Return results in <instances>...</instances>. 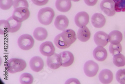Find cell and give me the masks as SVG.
Masks as SVG:
<instances>
[{"label": "cell", "mask_w": 125, "mask_h": 84, "mask_svg": "<svg viewBox=\"0 0 125 84\" xmlns=\"http://www.w3.org/2000/svg\"><path fill=\"white\" fill-rule=\"evenodd\" d=\"M62 60V66L68 67L73 64L74 56L71 52L69 51H62L59 54Z\"/></svg>", "instance_id": "cell-10"}, {"label": "cell", "mask_w": 125, "mask_h": 84, "mask_svg": "<svg viewBox=\"0 0 125 84\" xmlns=\"http://www.w3.org/2000/svg\"><path fill=\"white\" fill-rule=\"evenodd\" d=\"M55 16L54 10L50 7L42 8L39 10L38 14V19L40 23L47 26L50 25Z\"/></svg>", "instance_id": "cell-3"}, {"label": "cell", "mask_w": 125, "mask_h": 84, "mask_svg": "<svg viewBox=\"0 0 125 84\" xmlns=\"http://www.w3.org/2000/svg\"><path fill=\"white\" fill-rule=\"evenodd\" d=\"M30 66L35 72H39L43 69L44 62L43 59L40 56H34L30 61Z\"/></svg>", "instance_id": "cell-13"}, {"label": "cell", "mask_w": 125, "mask_h": 84, "mask_svg": "<svg viewBox=\"0 0 125 84\" xmlns=\"http://www.w3.org/2000/svg\"><path fill=\"white\" fill-rule=\"evenodd\" d=\"M115 4V10L117 12H125V0H113Z\"/></svg>", "instance_id": "cell-27"}, {"label": "cell", "mask_w": 125, "mask_h": 84, "mask_svg": "<svg viewBox=\"0 0 125 84\" xmlns=\"http://www.w3.org/2000/svg\"><path fill=\"white\" fill-rule=\"evenodd\" d=\"M30 15V12L28 8L20 7L15 9L12 17L17 21L22 23L28 19Z\"/></svg>", "instance_id": "cell-5"}, {"label": "cell", "mask_w": 125, "mask_h": 84, "mask_svg": "<svg viewBox=\"0 0 125 84\" xmlns=\"http://www.w3.org/2000/svg\"><path fill=\"white\" fill-rule=\"evenodd\" d=\"M123 39V34L118 30H113L108 35V41L111 44L120 43Z\"/></svg>", "instance_id": "cell-20"}, {"label": "cell", "mask_w": 125, "mask_h": 84, "mask_svg": "<svg viewBox=\"0 0 125 84\" xmlns=\"http://www.w3.org/2000/svg\"><path fill=\"white\" fill-rule=\"evenodd\" d=\"M77 38L75 31L71 29L64 30L62 33L56 36L54 43L59 49H64L69 47L74 43Z\"/></svg>", "instance_id": "cell-1"}, {"label": "cell", "mask_w": 125, "mask_h": 84, "mask_svg": "<svg viewBox=\"0 0 125 84\" xmlns=\"http://www.w3.org/2000/svg\"><path fill=\"white\" fill-rule=\"evenodd\" d=\"M91 22L93 26L97 28H101L105 25L106 20L105 17L101 13H95L91 19Z\"/></svg>", "instance_id": "cell-15"}, {"label": "cell", "mask_w": 125, "mask_h": 84, "mask_svg": "<svg viewBox=\"0 0 125 84\" xmlns=\"http://www.w3.org/2000/svg\"><path fill=\"white\" fill-rule=\"evenodd\" d=\"M57 9L61 12H67L72 7L71 0H57L56 2Z\"/></svg>", "instance_id": "cell-19"}, {"label": "cell", "mask_w": 125, "mask_h": 84, "mask_svg": "<svg viewBox=\"0 0 125 84\" xmlns=\"http://www.w3.org/2000/svg\"><path fill=\"white\" fill-rule=\"evenodd\" d=\"M13 6L14 9L20 7H29V4L27 0H14Z\"/></svg>", "instance_id": "cell-30"}, {"label": "cell", "mask_w": 125, "mask_h": 84, "mask_svg": "<svg viewBox=\"0 0 125 84\" xmlns=\"http://www.w3.org/2000/svg\"><path fill=\"white\" fill-rule=\"evenodd\" d=\"M71 1H73V2H79V1H80V0H71Z\"/></svg>", "instance_id": "cell-34"}, {"label": "cell", "mask_w": 125, "mask_h": 84, "mask_svg": "<svg viewBox=\"0 0 125 84\" xmlns=\"http://www.w3.org/2000/svg\"><path fill=\"white\" fill-rule=\"evenodd\" d=\"M75 22L76 25L80 28L86 26L89 22V14L84 11L78 13L75 17Z\"/></svg>", "instance_id": "cell-12"}, {"label": "cell", "mask_w": 125, "mask_h": 84, "mask_svg": "<svg viewBox=\"0 0 125 84\" xmlns=\"http://www.w3.org/2000/svg\"><path fill=\"white\" fill-rule=\"evenodd\" d=\"M40 51L42 55L50 56L55 54V48L52 42L46 41L41 44Z\"/></svg>", "instance_id": "cell-9"}, {"label": "cell", "mask_w": 125, "mask_h": 84, "mask_svg": "<svg viewBox=\"0 0 125 84\" xmlns=\"http://www.w3.org/2000/svg\"><path fill=\"white\" fill-rule=\"evenodd\" d=\"M35 5L39 6H42L46 5L48 2L49 0H31Z\"/></svg>", "instance_id": "cell-31"}, {"label": "cell", "mask_w": 125, "mask_h": 84, "mask_svg": "<svg viewBox=\"0 0 125 84\" xmlns=\"http://www.w3.org/2000/svg\"><path fill=\"white\" fill-rule=\"evenodd\" d=\"M65 84H80L79 81L75 78H71L68 80Z\"/></svg>", "instance_id": "cell-33"}, {"label": "cell", "mask_w": 125, "mask_h": 84, "mask_svg": "<svg viewBox=\"0 0 125 84\" xmlns=\"http://www.w3.org/2000/svg\"><path fill=\"white\" fill-rule=\"evenodd\" d=\"M78 39L83 42L88 41L91 37V32L88 28L86 26H83L78 30L77 32Z\"/></svg>", "instance_id": "cell-18"}, {"label": "cell", "mask_w": 125, "mask_h": 84, "mask_svg": "<svg viewBox=\"0 0 125 84\" xmlns=\"http://www.w3.org/2000/svg\"><path fill=\"white\" fill-rule=\"evenodd\" d=\"M34 78L33 76L29 73L25 72L21 75L20 82L22 84H31L33 83Z\"/></svg>", "instance_id": "cell-25"}, {"label": "cell", "mask_w": 125, "mask_h": 84, "mask_svg": "<svg viewBox=\"0 0 125 84\" xmlns=\"http://www.w3.org/2000/svg\"><path fill=\"white\" fill-rule=\"evenodd\" d=\"M116 80L122 84H125V69H121L117 71L116 75Z\"/></svg>", "instance_id": "cell-28"}, {"label": "cell", "mask_w": 125, "mask_h": 84, "mask_svg": "<svg viewBox=\"0 0 125 84\" xmlns=\"http://www.w3.org/2000/svg\"><path fill=\"white\" fill-rule=\"evenodd\" d=\"M94 40L98 46L104 47L109 42L108 35L104 31H99L94 35Z\"/></svg>", "instance_id": "cell-11"}, {"label": "cell", "mask_w": 125, "mask_h": 84, "mask_svg": "<svg viewBox=\"0 0 125 84\" xmlns=\"http://www.w3.org/2000/svg\"><path fill=\"white\" fill-rule=\"evenodd\" d=\"M54 24L57 29L61 31H64L68 27L69 24V21L65 15H60L57 16Z\"/></svg>", "instance_id": "cell-14"}, {"label": "cell", "mask_w": 125, "mask_h": 84, "mask_svg": "<svg viewBox=\"0 0 125 84\" xmlns=\"http://www.w3.org/2000/svg\"><path fill=\"white\" fill-rule=\"evenodd\" d=\"M47 64L48 67L52 70L59 69L62 66V60L60 55L54 54L51 56H48Z\"/></svg>", "instance_id": "cell-8"}, {"label": "cell", "mask_w": 125, "mask_h": 84, "mask_svg": "<svg viewBox=\"0 0 125 84\" xmlns=\"http://www.w3.org/2000/svg\"><path fill=\"white\" fill-rule=\"evenodd\" d=\"M13 0H0V7L3 10L10 9L13 6Z\"/></svg>", "instance_id": "cell-29"}, {"label": "cell", "mask_w": 125, "mask_h": 84, "mask_svg": "<svg viewBox=\"0 0 125 84\" xmlns=\"http://www.w3.org/2000/svg\"><path fill=\"white\" fill-rule=\"evenodd\" d=\"M93 55L95 59L99 61H104L107 58L108 56L106 49L101 46H98L94 49Z\"/></svg>", "instance_id": "cell-16"}, {"label": "cell", "mask_w": 125, "mask_h": 84, "mask_svg": "<svg viewBox=\"0 0 125 84\" xmlns=\"http://www.w3.org/2000/svg\"><path fill=\"white\" fill-rule=\"evenodd\" d=\"M109 50L112 55L115 56L121 53L122 51V46L120 43L117 44H111L109 46Z\"/></svg>", "instance_id": "cell-26"}, {"label": "cell", "mask_w": 125, "mask_h": 84, "mask_svg": "<svg viewBox=\"0 0 125 84\" xmlns=\"http://www.w3.org/2000/svg\"><path fill=\"white\" fill-rule=\"evenodd\" d=\"M100 8L102 11L109 17L113 16L115 14V4L113 0H103L100 3Z\"/></svg>", "instance_id": "cell-6"}, {"label": "cell", "mask_w": 125, "mask_h": 84, "mask_svg": "<svg viewBox=\"0 0 125 84\" xmlns=\"http://www.w3.org/2000/svg\"></svg>", "instance_id": "cell-35"}, {"label": "cell", "mask_w": 125, "mask_h": 84, "mask_svg": "<svg viewBox=\"0 0 125 84\" xmlns=\"http://www.w3.org/2000/svg\"><path fill=\"white\" fill-rule=\"evenodd\" d=\"M11 30V27L8 20H1L0 21V34L5 35L9 32Z\"/></svg>", "instance_id": "cell-24"}, {"label": "cell", "mask_w": 125, "mask_h": 84, "mask_svg": "<svg viewBox=\"0 0 125 84\" xmlns=\"http://www.w3.org/2000/svg\"><path fill=\"white\" fill-rule=\"evenodd\" d=\"M10 24V27H11V30H10V32L11 33H14L20 29L22 26V23L19 22L15 20L13 17H10L7 20Z\"/></svg>", "instance_id": "cell-22"}, {"label": "cell", "mask_w": 125, "mask_h": 84, "mask_svg": "<svg viewBox=\"0 0 125 84\" xmlns=\"http://www.w3.org/2000/svg\"><path fill=\"white\" fill-rule=\"evenodd\" d=\"M33 36L38 41H43L48 37V32L43 27H37L34 31Z\"/></svg>", "instance_id": "cell-21"}, {"label": "cell", "mask_w": 125, "mask_h": 84, "mask_svg": "<svg viewBox=\"0 0 125 84\" xmlns=\"http://www.w3.org/2000/svg\"><path fill=\"white\" fill-rule=\"evenodd\" d=\"M99 79L103 84H110L113 80V73L108 69H104L100 72Z\"/></svg>", "instance_id": "cell-17"}, {"label": "cell", "mask_w": 125, "mask_h": 84, "mask_svg": "<svg viewBox=\"0 0 125 84\" xmlns=\"http://www.w3.org/2000/svg\"><path fill=\"white\" fill-rule=\"evenodd\" d=\"M84 2L89 6H94L97 3L98 0H84Z\"/></svg>", "instance_id": "cell-32"}, {"label": "cell", "mask_w": 125, "mask_h": 84, "mask_svg": "<svg viewBox=\"0 0 125 84\" xmlns=\"http://www.w3.org/2000/svg\"><path fill=\"white\" fill-rule=\"evenodd\" d=\"M114 64L117 67H122L125 66V56L119 54L114 56L113 59Z\"/></svg>", "instance_id": "cell-23"}, {"label": "cell", "mask_w": 125, "mask_h": 84, "mask_svg": "<svg viewBox=\"0 0 125 84\" xmlns=\"http://www.w3.org/2000/svg\"><path fill=\"white\" fill-rule=\"evenodd\" d=\"M99 69V65L93 60L87 61L84 65V71L85 75L89 77L95 76Z\"/></svg>", "instance_id": "cell-7"}, {"label": "cell", "mask_w": 125, "mask_h": 84, "mask_svg": "<svg viewBox=\"0 0 125 84\" xmlns=\"http://www.w3.org/2000/svg\"><path fill=\"white\" fill-rule=\"evenodd\" d=\"M35 43L33 37L31 35L25 34L20 36L18 40L19 47L24 50H29L32 48Z\"/></svg>", "instance_id": "cell-4"}, {"label": "cell", "mask_w": 125, "mask_h": 84, "mask_svg": "<svg viewBox=\"0 0 125 84\" xmlns=\"http://www.w3.org/2000/svg\"><path fill=\"white\" fill-rule=\"evenodd\" d=\"M27 67V63L23 59L13 58L7 62L6 69L8 72L15 73L24 70Z\"/></svg>", "instance_id": "cell-2"}]
</instances>
